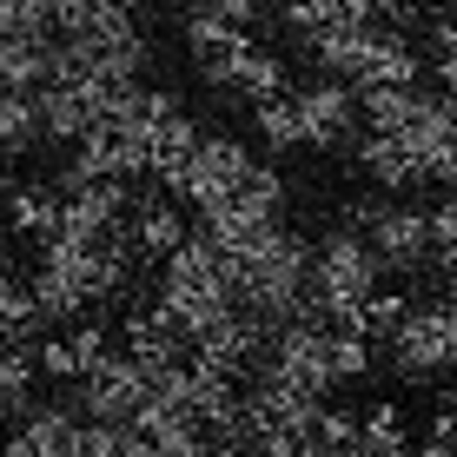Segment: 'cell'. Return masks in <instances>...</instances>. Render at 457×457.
<instances>
[{
  "label": "cell",
  "mask_w": 457,
  "mask_h": 457,
  "mask_svg": "<svg viewBox=\"0 0 457 457\" xmlns=\"http://www.w3.org/2000/svg\"><path fill=\"white\" fill-rule=\"evenodd\" d=\"M252 133H259L272 153L305 146V133H298V100H292V93H278V100H259V106H252Z\"/></svg>",
  "instance_id": "cell-20"
},
{
  "label": "cell",
  "mask_w": 457,
  "mask_h": 457,
  "mask_svg": "<svg viewBox=\"0 0 457 457\" xmlns=\"http://www.w3.org/2000/svg\"><path fill=\"white\" fill-rule=\"evenodd\" d=\"M199 146V126H193V113H186V106H172V113L153 126V172H160V179H172V172L186 166V153Z\"/></svg>",
  "instance_id": "cell-19"
},
{
  "label": "cell",
  "mask_w": 457,
  "mask_h": 457,
  "mask_svg": "<svg viewBox=\"0 0 457 457\" xmlns=\"http://www.w3.org/2000/svg\"><path fill=\"white\" fill-rule=\"evenodd\" d=\"M445 411L457 418V378H451V385H445Z\"/></svg>",
  "instance_id": "cell-26"
},
{
  "label": "cell",
  "mask_w": 457,
  "mask_h": 457,
  "mask_svg": "<svg viewBox=\"0 0 457 457\" xmlns=\"http://www.w3.org/2000/svg\"><path fill=\"white\" fill-rule=\"evenodd\" d=\"M265 338H272V332H265L252 312H226L219 325H206V332L193 338V365H199V371H219V378H232V385H239V378L259 371Z\"/></svg>",
  "instance_id": "cell-10"
},
{
  "label": "cell",
  "mask_w": 457,
  "mask_h": 457,
  "mask_svg": "<svg viewBox=\"0 0 457 457\" xmlns=\"http://www.w3.org/2000/svg\"><path fill=\"white\" fill-rule=\"evenodd\" d=\"M437 21H451V27H457V0H445V7H437Z\"/></svg>",
  "instance_id": "cell-27"
},
{
  "label": "cell",
  "mask_w": 457,
  "mask_h": 457,
  "mask_svg": "<svg viewBox=\"0 0 457 457\" xmlns=\"http://www.w3.org/2000/svg\"><path fill=\"white\" fill-rule=\"evenodd\" d=\"M378 0H325V27H371Z\"/></svg>",
  "instance_id": "cell-23"
},
{
  "label": "cell",
  "mask_w": 457,
  "mask_h": 457,
  "mask_svg": "<svg viewBox=\"0 0 457 457\" xmlns=\"http://www.w3.org/2000/svg\"><path fill=\"white\" fill-rule=\"evenodd\" d=\"M40 139H46V133H40L34 93H7V87H0V160H27Z\"/></svg>",
  "instance_id": "cell-17"
},
{
  "label": "cell",
  "mask_w": 457,
  "mask_h": 457,
  "mask_svg": "<svg viewBox=\"0 0 457 457\" xmlns=\"http://www.w3.org/2000/svg\"><path fill=\"white\" fill-rule=\"evenodd\" d=\"M352 226L378 245L385 272H398V278L431 272V212L411 206L404 193H385V199H371V206H358Z\"/></svg>",
  "instance_id": "cell-5"
},
{
  "label": "cell",
  "mask_w": 457,
  "mask_h": 457,
  "mask_svg": "<svg viewBox=\"0 0 457 457\" xmlns=\"http://www.w3.org/2000/svg\"><path fill=\"white\" fill-rule=\"evenodd\" d=\"M199 219H206V239L239 245V239H252V232H265V226H278V219H286V179H278L272 166H252L245 179L232 186L219 206H206Z\"/></svg>",
  "instance_id": "cell-8"
},
{
  "label": "cell",
  "mask_w": 457,
  "mask_h": 457,
  "mask_svg": "<svg viewBox=\"0 0 457 457\" xmlns=\"http://www.w3.org/2000/svg\"><path fill=\"white\" fill-rule=\"evenodd\" d=\"M232 100H245V106H259V100H278V93H292L286 80V60L272 54V46H245V60H239V73H232Z\"/></svg>",
  "instance_id": "cell-16"
},
{
  "label": "cell",
  "mask_w": 457,
  "mask_h": 457,
  "mask_svg": "<svg viewBox=\"0 0 457 457\" xmlns=\"http://www.w3.org/2000/svg\"><path fill=\"white\" fill-rule=\"evenodd\" d=\"M385 365L398 385H451L457 378V298L411 305L404 325L385 338Z\"/></svg>",
  "instance_id": "cell-3"
},
{
  "label": "cell",
  "mask_w": 457,
  "mask_h": 457,
  "mask_svg": "<svg viewBox=\"0 0 457 457\" xmlns=\"http://www.w3.org/2000/svg\"><path fill=\"white\" fill-rule=\"evenodd\" d=\"M352 153H358V172H365L378 193H411V186H431V179H424V166H418V153H411V139H398V133H365Z\"/></svg>",
  "instance_id": "cell-12"
},
{
  "label": "cell",
  "mask_w": 457,
  "mask_h": 457,
  "mask_svg": "<svg viewBox=\"0 0 457 457\" xmlns=\"http://www.w3.org/2000/svg\"><path fill=\"white\" fill-rule=\"evenodd\" d=\"M292 100H298V133H305L312 153H345V146L365 139V100H358L352 80L319 73V80H305Z\"/></svg>",
  "instance_id": "cell-6"
},
{
  "label": "cell",
  "mask_w": 457,
  "mask_h": 457,
  "mask_svg": "<svg viewBox=\"0 0 457 457\" xmlns=\"http://www.w3.org/2000/svg\"><path fill=\"white\" fill-rule=\"evenodd\" d=\"M404 312H411V298H398V292H378V298H371L365 312H358L352 325H358V332H365V338L378 345V352H385V338L404 325Z\"/></svg>",
  "instance_id": "cell-22"
},
{
  "label": "cell",
  "mask_w": 457,
  "mask_h": 457,
  "mask_svg": "<svg viewBox=\"0 0 457 457\" xmlns=\"http://www.w3.org/2000/svg\"><path fill=\"white\" fill-rule=\"evenodd\" d=\"M0 457H87V418L73 411L67 398L60 404H27L13 418Z\"/></svg>",
  "instance_id": "cell-9"
},
{
  "label": "cell",
  "mask_w": 457,
  "mask_h": 457,
  "mask_svg": "<svg viewBox=\"0 0 457 457\" xmlns=\"http://www.w3.org/2000/svg\"><path fill=\"white\" fill-rule=\"evenodd\" d=\"M126 239H133L139 259H172L193 232H186V212H179V199H172V193H133Z\"/></svg>",
  "instance_id": "cell-11"
},
{
  "label": "cell",
  "mask_w": 457,
  "mask_h": 457,
  "mask_svg": "<svg viewBox=\"0 0 457 457\" xmlns=\"http://www.w3.org/2000/svg\"><path fill=\"white\" fill-rule=\"evenodd\" d=\"M259 457H325L312 437H278V431H265L259 437Z\"/></svg>",
  "instance_id": "cell-24"
},
{
  "label": "cell",
  "mask_w": 457,
  "mask_h": 457,
  "mask_svg": "<svg viewBox=\"0 0 457 457\" xmlns=\"http://www.w3.org/2000/svg\"><path fill=\"white\" fill-rule=\"evenodd\" d=\"M378 292H385V259H378V245L352 219L332 226L325 239H312V305H319L325 319L352 325Z\"/></svg>",
  "instance_id": "cell-2"
},
{
  "label": "cell",
  "mask_w": 457,
  "mask_h": 457,
  "mask_svg": "<svg viewBox=\"0 0 457 457\" xmlns=\"http://www.w3.org/2000/svg\"><path fill=\"white\" fill-rule=\"evenodd\" d=\"M34 385H40V358H34V345L0 338V404L21 418L27 404H34Z\"/></svg>",
  "instance_id": "cell-18"
},
{
  "label": "cell",
  "mask_w": 457,
  "mask_h": 457,
  "mask_svg": "<svg viewBox=\"0 0 457 457\" xmlns=\"http://www.w3.org/2000/svg\"><path fill=\"white\" fill-rule=\"evenodd\" d=\"M265 7H286V0H265Z\"/></svg>",
  "instance_id": "cell-29"
},
{
  "label": "cell",
  "mask_w": 457,
  "mask_h": 457,
  "mask_svg": "<svg viewBox=\"0 0 457 457\" xmlns=\"http://www.w3.org/2000/svg\"><path fill=\"white\" fill-rule=\"evenodd\" d=\"M0 226L46 245L60 232V186H13V193L0 199Z\"/></svg>",
  "instance_id": "cell-13"
},
{
  "label": "cell",
  "mask_w": 457,
  "mask_h": 457,
  "mask_svg": "<svg viewBox=\"0 0 457 457\" xmlns=\"http://www.w3.org/2000/svg\"><path fill=\"white\" fill-rule=\"evenodd\" d=\"M40 332H46V319H40V305H34V278H21V272L0 265V338L40 345Z\"/></svg>",
  "instance_id": "cell-15"
},
{
  "label": "cell",
  "mask_w": 457,
  "mask_h": 457,
  "mask_svg": "<svg viewBox=\"0 0 457 457\" xmlns=\"http://www.w3.org/2000/svg\"><path fill=\"white\" fill-rule=\"evenodd\" d=\"M160 312L179 325L186 338H199L206 325H219L226 312H239V292H232L226 252H219L206 232H193L172 259H160Z\"/></svg>",
  "instance_id": "cell-1"
},
{
  "label": "cell",
  "mask_w": 457,
  "mask_h": 457,
  "mask_svg": "<svg viewBox=\"0 0 457 457\" xmlns=\"http://www.w3.org/2000/svg\"><path fill=\"white\" fill-rule=\"evenodd\" d=\"M431 445H445V451L457 457V418H451V411H437V424H431Z\"/></svg>",
  "instance_id": "cell-25"
},
{
  "label": "cell",
  "mask_w": 457,
  "mask_h": 457,
  "mask_svg": "<svg viewBox=\"0 0 457 457\" xmlns=\"http://www.w3.org/2000/svg\"><path fill=\"white\" fill-rule=\"evenodd\" d=\"M7 424H13V411H7V404H0V437H7Z\"/></svg>",
  "instance_id": "cell-28"
},
{
  "label": "cell",
  "mask_w": 457,
  "mask_h": 457,
  "mask_svg": "<svg viewBox=\"0 0 457 457\" xmlns=\"http://www.w3.org/2000/svg\"><path fill=\"white\" fill-rule=\"evenodd\" d=\"M186 7H199V0H186Z\"/></svg>",
  "instance_id": "cell-31"
},
{
  "label": "cell",
  "mask_w": 457,
  "mask_h": 457,
  "mask_svg": "<svg viewBox=\"0 0 457 457\" xmlns=\"http://www.w3.org/2000/svg\"><path fill=\"white\" fill-rule=\"evenodd\" d=\"M146 398H153L146 365H139L133 352H100L80 378H73V398L67 404L87 424H126V431H133L139 411H146Z\"/></svg>",
  "instance_id": "cell-4"
},
{
  "label": "cell",
  "mask_w": 457,
  "mask_h": 457,
  "mask_svg": "<svg viewBox=\"0 0 457 457\" xmlns=\"http://www.w3.org/2000/svg\"><path fill=\"white\" fill-rule=\"evenodd\" d=\"M252 166H259V160H252L245 139H232V133H199V146L186 153V166L166 179V193L186 199L193 212H206V206H219V199L245 179Z\"/></svg>",
  "instance_id": "cell-7"
},
{
  "label": "cell",
  "mask_w": 457,
  "mask_h": 457,
  "mask_svg": "<svg viewBox=\"0 0 457 457\" xmlns=\"http://www.w3.org/2000/svg\"><path fill=\"white\" fill-rule=\"evenodd\" d=\"M451 193H457V172H451Z\"/></svg>",
  "instance_id": "cell-30"
},
{
  "label": "cell",
  "mask_w": 457,
  "mask_h": 457,
  "mask_svg": "<svg viewBox=\"0 0 457 457\" xmlns=\"http://www.w3.org/2000/svg\"><path fill=\"white\" fill-rule=\"evenodd\" d=\"M46 80H54V40H7L0 34V87L40 93Z\"/></svg>",
  "instance_id": "cell-14"
},
{
  "label": "cell",
  "mask_w": 457,
  "mask_h": 457,
  "mask_svg": "<svg viewBox=\"0 0 457 457\" xmlns=\"http://www.w3.org/2000/svg\"><path fill=\"white\" fill-rule=\"evenodd\" d=\"M431 272L457 286V193H445L431 206Z\"/></svg>",
  "instance_id": "cell-21"
}]
</instances>
